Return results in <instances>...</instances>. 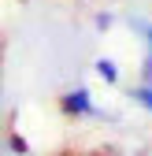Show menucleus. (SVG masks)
<instances>
[{
    "label": "nucleus",
    "mask_w": 152,
    "mask_h": 156,
    "mask_svg": "<svg viewBox=\"0 0 152 156\" xmlns=\"http://www.w3.org/2000/svg\"><path fill=\"white\" fill-rule=\"evenodd\" d=\"M60 108H63V115H71V119H100V108H97V101H93V93L85 86L67 89L60 97Z\"/></svg>",
    "instance_id": "f257e3e1"
},
{
    "label": "nucleus",
    "mask_w": 152,
    "mask_h": 156,
    "mask_svg": "<svg viewBox=\"0 0 152 156\" xmlns=\"http://www.w3.org/2000/svg\"><path fill=\"white\" fill-rule=\"evenodd\" d=\"M93 71L100 74V82H108V86H115L119 82V63L115 60H108V56H100L97 63H93Z\"/></svg>",
    "instance_id": "f03ea898"
},
{
    "label": "nucleus",
    "mask_w": 152,
    "mask_h": 156,
    "mask_svg": "<svg viewBox=\"0 0 152 156\" xmlns=\"http://www.w3.org/2000/svg\"><path fill=\"white\" fill-rule=\"evenodd\" d=\"M145 45H148V52H145V63H141V82H152V23H145Z\"/></svg>",
    "instance_id": "7ed1b4c3"
},
{
    "label": "nucleus",
    "mask_w": 152,
    "mask_h": 156,
    "mask_svg": "<svg viewBox=\"0 0 152 156\" xmlns=\"http://www.w3.org/2000/svg\"><path fill=\"white\" fill-rule=\"evenodd\" d=\"M130 97H134V104H141L145 112H152V82H141L130 89Z\"/></svg>",
    "instance_id": "20e7f679"
},
{
    "label": "nucleus",
    "mask_w": 152,
    "mask_h": 156,
    "mask_svg": "<svg viewBox=\"0 0 152 156\" xmlns=\"http://www.w3.org/2000/svg\"><path fill=\"white\" fill-rule=\"evenodd\" d=\"M111 26H115V15L100 11V15H97V30H111Z\"/></svg>",
    "instance_id": "39448f33"
},
{
    "label": "nucleus",
    "mask_w": 152,
    "mask_h": 156,
    "mask_svg": "<svg viewBox=\"0 0 152 156\" xmlns=\"http://www.w3.org/2000/svg\"><path fill=\"white\" fill-rule=\"evenodd\" d=\"M11 149H15V152H30V145H26L22 138H19V134H15V138H11Z\"/></svg>",
    "instance_id": "423d86ee"
}]
</instances>
